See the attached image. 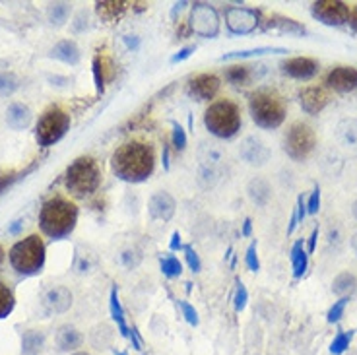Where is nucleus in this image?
<instances>
[{"instance_id": "1a4fd4ad", "label": "nucleus", "mask_w": 357, "mask_h": 355, "mask_svg": "<svg viewBox=\"0 0 357 355\" xmlns=\"http://www.w3.org/2000/svg\"><path fill=\"white\" fill-rule=\"evenodd\" d=\"M191 29L200 37H215L220 34V16L214 6L196 2L191 12Z\"/></svg>"}, {"instance_id": "a878e982", "label": "nucleus", "mask_w": 357, "mask_h": 355, "mask_svg": "<svg viewBox=\"0 0 357 355\" xmlns=\"http://www.w3.org/2000/svg\"><path fill=\"white\" fill-rule=\"evenodd\" d=\"M97 16L105 22H117L120 16L127 10V2H117V0H107V2H97L96 4Z\"/></svg>"}, {"instance_id": "7ed1b4c3", "label": "nucleus", "mask_w": 357, "mask_h": 355, "mask_svg": "<svg viewBox=\"0 0 357 355\" xmlns=\"http://www.w3.org/2000/svg\"><path fill=\"white\" fill-rule=\"evenodd\" d=\"M249 111L252 120L261 129H278L286 120V105L282 97L272 90H256L249 97Z\"/></svg>"}, {"instance_id": "ea45409f", "label": "nucleus", "mask_w": 357, "mask_h": 355, "mask_svg": "<svg viewBox=\"0 0 357 355\" xmlns=\"http://www.w3.org/2000/svg\"><path fill=\"white\" fill-rule=\"evenodd\" d=\"M183 250H185V259H187V264H189V268H191L192 272H200V268H202V262H200V257L196 254V250L192 249L191 245H183Z\"/></svg>"}, {"instance_id": "c756f323", "label": "nucleus", "mask_w": 357, "mask_h": 355, "mask_svg": "<svg viewBox=\"0 0 357 355\" xmlns=\"http://www.w3.org/2000/svg\"><path fill=\"white\" fill-rule=\"evenodd\" d=\"M357 289V278L354 274L342 272L334 278L332 291L340 297H349Z\"/></svg>"}, {"instance_id": "ddd939ff", "label": "nucleus", "mask_w": 357, "mask_h": 355, "mask_svg": "<svg viewBox=\"0 0 357 355\" xmlns=\"http://www.w3.org/2000/svg\"><path fill=\"white\" fill-rule=\"evenodd\" d=\"M187 92L196 101H210L220 92V78L214 74H198L189 80Z\"/></svg>"}, {"instance_id": "6ab92c4d", "label": "nucleus", "mask_w": 357, "mask_h": 355, "mask_svg": "<svg viewBox=\"0 0 357 355\" xmlns=\"http://www.w3.org/2000/svg\"><path fill=\"white\" fill-rule=\"evenodd\" d=\"M264 29L266 31H276V34H287V36H305L307 34L305 25L291 20V18L280 16V14L270 16L268 22L264 24Z\"/></svg>"}, {"instance_id": "423d86ee", "label": "nucleus", "mask_w": 357, "mask_h": 355, "mask_svg": "<svg viewBox=\"0 0 357 355\" xmlns=\"http://www.w3.org/2000/svg\"><path fill=\"white\" fill-rule=\"evenodd\" d=\"M204 124L215 138H233L241 129L239 107L229 99H220L206 109Z\"/></svg>"}, {"instance_id": "5701e85b", "label": "nucleus", "mask_w": 357, "mask_h": 355, "mask_svg": "<svg viewBox=\"0 0 357 355\" xmlns=\"http://www.w3.org/2000/svg\"><path fill=\"white\" fill-rule=\"evenodd\" d=\"M57 345H59L60 352L78 350L82 345V334L76 330L74 326H70V324H64L57 332Z\"/></svg>"}, {"instance_id": "5fc2aeb1", "label": "nucleus", "mask_w": 357, "mask_h": 355, "mask_svg": "<svg viewBox=\"0 0 357 355\" xmlns=\"http://www.w3.org/2000/svg\"><path fill=\"white\" fill-rule=\"evenodd\" d=\"M250 233H252V222H250V218H247L245 224H243V231H241V235L250 237Z\"/></svg>"}, {"instance_id": "a18cd8bd", "label": "nucleus", "mask_w": 357, "mask_h": 355, "mask_svg": "<svg viewBox=\"0 0 357 355\" xmlns=\"http://www.w3.org/2000/svg\"><path fill=\"white\" fill-rule=\"evenodd\" d=\"M196 51L194 45H187V47H183L178 53H175L173 57H171V64H177V62H183V60H187L191 57L192 53Z\"/></svg>"}, {"instance_id": "4468645a", "label": "nucleus", "mask_w": 357, "mask_h": 355, "mask_svg": "<svg viewBox=\"0 0 357 355\" xmlns=\"http://www.w3.org/2000/svg\"><path fill=\"white\" fill-rule=\"evenodd\" d=\"M326 86L338 94H349L357 90V68L354 66H336L326 76Z\"/></svg>"}, {"instance_id": "6e6d98bb", "label": "nucleus", "mask_w": 357, "mask_h": 355, "mask_svg": "<svg viewBox=\"0 0 357 355\" xmlns=\"http://www.w3.org/2000/svg\"><path fill=\"white\" fill-rule=\"evenodd\" d=\"M22 225H24V220H16V222H14V225H10V227H8V231H10L12 235H18V233H20V229H22Z\"/></svg>"}, {"instance_id": "8fccbe9b", "label": "nucleus", "mask_w": 357, "mask_h": 355, "mask_svg": "<svg viewBox=\"0 0 357 355\" xmlns=\"http://www.w3.org/2000/svg\"><path fill=\"white\" fill-rule=\"evenodd\" d=\"M169 249H171V250L183 249V241H181V233H178V231H175V233L171 235V241H169Z\"/></svg>"}, {"instance_id": "09e8293b", "label": "nucleus", "mask_w": 357, "mask_h": 355, "mask_svg": "<svg viewBox=\"0 0 357 355\" xmlns=\"http://www.w3.org/2000/svg\"><path fill=\"white\" fill-rule=\"evenodd\" d=\"M317 239H319V227L313 229V233L309 237V243H307V254H313L317 249Z\"/></svg>"}, {"instance_id": "37998d69", "label": "nucleus", "mask_w": 357, "mask_h": 355, "mask_svg": "<svg viewBox=\"0 0 357 355\" xmlns=\"http://www.w3.org/2000/svg\"><path fill=\"white\" fill-rule=\"evenodd\" d=\"M319 210H321V187L315 185V189H313L309 196V202H307V213L315 215V213H319Z\"/></svg>"}, {"instance_id": "c9c22d12", "label": "nucleus", "mask_w": 357, "mask_h": 355, "mask_svg": "<svg viewBox=\"0 0 357 355\" xmlns=\"http://www.w3.org/2000/svg\"><path fill=\"white\" fill-rule=\"evenodd\" d=\"M159 268H161V272H163V276H167V278H178V276L183 274V264H181V261H178L177 257H173V254L161 259V261H159Z\"/></svg>"}, {"instance_id": "58836bf2", "label": "nucleus", "mask_w": 357, "mask_h": 355, "mask_svg": "<svg viewBox=\"0 0 357 355\" xmlns=\"http://www.w3.org/2000/svg\"><path fill=\"white\" fill-rule=\"evenodd\" d=\"M247 301H249V291L243 282L237 280V287H235V295H233V305H235V311L241 313L243 308L247 307Z\"/></svg>"}, {"instance_id": "e2e57ef3", "label": "nucleus", "mask_w": 357, "mask_h": 355, "mask_svg": "<svg viewBox=\"0 0 357 355\" xmlns=\"http://www.w3.org/2000/svg\"><path fill=\"white\" fill-rule=\"evenodd\" d=\"M4 254H6V252H4V249H2V245H0V264L4 262Z\"/></svg>"}, {"instance_id": "c03bdc74", "label": "nucleus", "mask_w": 357, "mask_h": 355, "mask_svg": "<svg viewBox=\"0 0 357 355\" xmlns=\"http://www.w3.org/2000/svg\"><path fill=\"white\" fill-rule=\"evenodd\" d=\"M178 307H181L183 315H185V319H187V322H189L191 326H198V313H196V308L192 307L191 303H187V301H178Z\"/></svg>"}, {"instance_id": "f8f14e48", "label": "nucleus", "mask_w": 357, "mask_h": 355, "mask_svg": "<svg viewBox=\"0 0 357 355\" xmlns=\"http://www.w3.org/2000/svg\"><path fill=\"white\" fill-rule=\"evenodd\" d=\"M239 155L243 161H247L249 166L252 167H262L268 163L270 159V148L264 142H261L259 138L254 136H249L245 138L241 146H239Z\"/></svg>"}, {"instance_id": "69168bd1", "label": "nucleus", "mask_w": 357, "mask_h": 355, "mask_svg": "<svg viewBox=\"0 0 357 355\" xmlns=\"http://www.w3.org/2000/svg\"><path fill=\"white\" fill-rule=\"evenodd\" d=\"M119 355H127V354H124V352H122V354H119Z\"/></svg>"}, {"instance_id": "79ce46f5", "label": "nucleus", "mask_w": 357, "mask_h": 355, "mask_svg": "<svg viewBox=\"0 0 357 355\" xmlns=\"http://www.w3.org/2000/svg\"><path fill=\"white\" fill-rule=\"evenodd\" d=\"M245 262H247L250 272H259L261 270V261H259V254H256V241H252L249 245L247 254H245Z\"/></svg>"}, {"instance_id": "72a5a7b5", "label": "nucleus", "mask_w": 357, "mask_h": 355, "mask_svg": "<svg viewBox=\"0 0 357 355\" xmlns=\"http://www.w3.org/2000/svg\"><path fill=\"white\" fill-rule=\"evenodd\" d=\"M20 88V80L14 72H0V97H10Z\"/></svg>"}, {"instance_id": "dca6fc26", "label": "nucleus", "mask_w": 357, "mask_h": 355, "mask_svg": "<svg viewBox=\"0 0 357 355\" xmlns=\"http://www.w3.org/2000/svg\"><path fill=\"white\" fill-rule=\"evenodd\" d=\"M282 70L295 80H310L319 72V62L309 57H295L282 62Z\"/></svg>"}, {"instance_id": "f257e3e1", "label": "nucleus", "mask_w": 357, "mask_h": 355, "mask_svg": "<svg viewBox=\"0 0 357 355\" xmlns=\"http://www.w3.org/2000/svg\"><path fill=\"white\" fill-rule=\"evenodd\" d=\"M113 173L127 183H144L154 173L155 152L146 142H127L111 157Z\"/></svg>"}, {"instance_id": "7c9ffc66", "label": "nucleus", "mask_w": 357, "mask_h": 355, "mask_svg": "<svg viewBox=\"0 0 357 355\" xmlns=\"http://www.w3.org/2000/svg\"><path fill=\"white\" fill-rule=\"evenodd\" d=\"M70 12H72L70 2H53V4H49L47 18L53 25H62L66 20H68Z\"/></svg>"}, {"instance_id": "13d9d810", "label": "nucleus", "mask_w": 357, "mask_h": 355, "mask_svg": "<svg viewBox=\"0 0 357 355\" xmlns=\"http://www.w3.org/2000/svg\"><path fill=\"white\" fill-rule=\"evenodd\" d=\"M169 146H163V169L169 171Z\"/></svg>"}, {"instance_id": "2eb2a0df", "label": "nucleus", "mask_w": 357, "mask_h": 355, "mask_svg": "<svg viewBox=\"0 0 357 355\" xmlns=\"http://www.w3.org/2000/svg\"><path fill=\"white\" fill-rule=\"evenodd\" d=\"M299 103H301V109L307 113V115H319L322 113L326 105L330 103V97L328 94L319 88V86H309V88H305V90H301V94H299Z\"/></svg>"}, {"instance_id": "f03ea898", "label": "nucleus", "mask_w": 357, "mask_h": 355, "mask_svg": "<svg viewBox=\"0 0 357 355\" xmlns=\"http://www.w3.org/2000/svg\"><path fill=\"white\" fill-rule=\"evenodd\" d=\"M78 222V206L62 196L43 202L39 212V227L51 239H64L74 231Z\"/></svg>"}, {"instance_id": "20e7f679", "label": "nucleus", "mask_w": 357, "mask_h": 355, "mask_svg": "<svg viewBox=\"0 0 357 355\" xmlns=\"http://www.w3.org/2000/svg\"><path fill=\"white\" fill-rule=\"evenodd\" d=\"M10 266L20 276L41 274L45 266V243L39 235H29L18 241L10 249Z\"/></svg>"}, {"instance_id": "c85d7f7f", "label": "nucleus", "mask_w": 357, "mask_h": 355, "mask_svg": "<svg viewBox=\"0 0 357 355\" xmlns=\"http://www.w3.org/2000/svg\"><path fill=\"white\" fill-rule=\"evenodd\" d=\"M282 53H289L284 47H256L247 49V51H235V53H226L222 60L231 59H252V57H262V55H282Z\"/></svg>"}, {"instance_id": "bb28decb", "label": "nucleus", "mask_w": 357, "mask_h": 355, "mask_svg": "<svg viewBox=\"0 0 357 355\" xmlns=\"http://www.w3.org/2000/svg\"><path fill=\"white\" fill-rule=\"evenodd\" d=\"M289 261H291V266H293V276H295V280L303 278V274H305L307 266H309V254H307V250L303 249V241H298V243L291 247Z\"/></svg>"}, {"instance_id": "a211bd4d", "label": "nucleus", "mask_w": 357, "mask_h": 355, "mask_svg": "<svg viewBox=\"0 0 357 355\" xmlns=\"http://www.w3.org/2000/svg\"><path fill=\"white\" fill-rule=\"evenodd\" d=\"M43 303L47 307L49 313H66L72 307V293L68 287L64 285H57V287H51L45 297H43Z\"/></svg>"}, {"instance_id": "f704fd0d", "label": "nucleus", "mask_w": 357, "mask_h": 355, "mask_svg": "<svg viewBox=\"0 0 357 355\" xmlns=\"http://www.w3.org/2000/svg\"><path fill=\"white\" fill-rule=\"evenodd\" d=\"M354 334L356 330H345V332H338L336 338L330 343V354L332 355H342L345 354V350L349 347V343L354 340Z\"/></svg>"}, {"instance_id": "4c0bfd02", "label": "nucleus", "mask_w": 357, "mask_h": 355, "mask_svg": "<svg viewBox=\"0 0 357 355\" xmlns=\"http://www.w3.org/2000/svg\"><path fill=\"white\" fill-rule=\"evenodd\" d=\"M173 124V134H171V142H173V146H175V150L177 152H183L185 148H187V132H185V129L178 124V122H171Z\"/></svg>"}, {"instance_id": "0eeeda50", "label": "nucleus", "mask_w": 357, "mask_h": 355, "mask_svg": "<svg viewBox=\"0 0 357 355\" xmlns=\"http://www.w3.org/2000/svg\"><path fill=\"white\" fill-rule=\"evenodd\" d=\"M70 129V117L64 109L53 105L39 117L36 127V138L39 146L49 148L53 144L64 138V134Z\"/></svg>"}, {"instance_id": "e433bc0d", "label": "nucleus", "mask_w": 357, "mask_h": 355, "mask_svg": "<svg viewBox=\"0 0 357 355\" xmlns=\"http://www.w3.org/2000/svg\"><path fill=\"white\" fill-rule=\"evenodd\" d=\"M349 303V297H340L336 303H334L330 311H328V315H326V320L334 324V322H338V320L344 317V311H345V305Z\"/></svg>"}, {"instance_id": "de8ad7c7", "label": "nucleus", "mask_w": 357, "mask_h": 355, "mask_svg": "<svg viewBox=\"0 0 357 355\" xmlns=\"http://www.w3.org/2000/svg\"><path fill=\"white\" fill-rule=\"evenodd\" d=\"M85 27H88V16H85V12H80L76 16V22L72 24V29H74L76 34H80Z\"/></svg>"}, {"instance_id": "473e14b6", "label": "nucleus", "mask_w": 357, "mask_h": 355, "mask_svg": "<svg viewBox=\"0 0 357 355\" xmlns=\"http://www.w3.org/2000/svg\"><path fill=\"white\" fill-rule=\"evenodd\" d=\"M14 305H16V299H14L12 289L4 282H0V320L6 319L12 313Z\"/></svg>"}, {"instance_id": "f3484780", "label": "nucleus", "mask_w": 357, "mask_h": 355, "mask_svg": "<svg viewBox=\"0 0 357 355\" xmlns=\"http://www.w3.org/2000/svg\"><path fill=\"white\" fill-rule=\"evenodd\" d=\"M175 198L166 192V190H159L155 192L154 196L150 198V204H148V212H150V218L152 220H159V222H169L175 213Z\"/></svg>"}, {"instance_id": "864d4df0", "label": "nucleus", "mask_w": 357, "mask_h": 355, "mask_svg": "<svg viewBox=\"0 0 357 355\" xmlns=\"http://www.w3.org/2000/svg\"><path fill=\"white\" fill-rule=\"evenodd\" d=\"M299 225V220H298V213H295V210H293V213H291V220H289V227H287V235H291L293 231H295V227Z\"/></svg>"}, {"instance_id": "3c124183", "label": "nucleus", "mask_w": 357, "mask_h": 355, "mask_svg": "<svg viewBox=\"0 0 357 355\" xmlns=\"http://www.w3.org/2000/svg\"><path fill=\"white\" fill-rule=\"evenodd\" d=\"M132 334L129 336L132 340V345L136 347V350H142V340H140V336H138V330H136V326H132Z\"/></svg>"}, {"instance_id": "bf43d9fd", "label": "nucleus", "mask_w": 357, "mask_h": 355, "mask_svg": "<svg viewBox=\"0 0 357 355\" xmlns=\"http://www.w3.org/2000/svg\"><path fill=\"white\" fill-rule=\"evenodd\" d=\"M349 24H352V27L357 31V6L349 12Z\"/></svg>"}, {"instance_id": "4d7b16f0", "label": "nucleus", "mask_w": 357, "mask_h": 355, "mask_svg": "<svg viewBox=\"0 0 357 355\" xmlns=\"http://www.w3.org/2000/svg\"><path fill=\"white\" fill-rule=\"evenodd\" d=\"M187 4H189V2H177V4L173 6V10H171V18L175 20V18H177V14L181 12V10H183V8L187 6Z\"/></svg>"}, {"instance_id": "b1692460", "label": "nucleus", "mask_w": 357, "mask_h": 355, "mask_svg": "<svg viewBox=\"0 0 357 355\" xmlns=\"http://www.w3.org/2000/svg\"><path fill=\"white\" fill-rule=\"evenodd\" d=\"M336 138L345 148H357V118H345L336 127Z\"/></svg>"}, {"instance_id": "052dcab7", "label": "nucleus", "mask_w": 357, "mask_h": 355, "mask_svg": "<svg viewBox=\"0 0 357 355\" xmlns=\"http://www.w3.org/2000/svg\"><path fill=\"white\" fill-rule=\"evenodd\" d=\"M352 249H354V252H356L357 257V233L354 235V239H352Z\"/></svg>"}, {"instance_id": "9b49d317", "label": "nucleus", "mask_w": 357, "mask_h": 355, "mask_svg": "<svg viewBox=\"0 0 357 355\" xmlns=\"http://www.w3.org/2000/svg\"><path fill=\"white\" fill-rule=\"evenodd\" d=\"M226 24L235 36H249L261 25V12L250 8H227Z\"/></svg>"}, {"instance_id": "39448f33", "label": "nucleus", "mask_w": 357, "mask_h": 355, "mask_svg": "<svg viewBox=\"0 0 357 355\" xmlns=\"http://www.w3.org/2000/svg\"><path fill=\"white\" fill-rule=\"evenodd\" d=\"M64 185L74 196L85 198L94 194L101 185V169L94 157H78L74 159L64 175Z\"/></svg>"}, {"instance_id": "603ef678", "label": "nucleus", "mask_w": 357, "mask_h": 355, "mask_svg": "<svg viewBox=\"0 0 357 355\" xmlns=\"http://www.w3.org/2000/svg\"><path fill=\"white\" fill-rule=\"evenodd\" d=\"M124 43H127V47L132 49V51H136V49L140 47V39L134 36H124Z\"/></svg>"}, {"instance_id": "aec40b11", "label": "nucleus", "mask_w": 357, "mask_h": 355, "mask_svg": "<svg viewBox=\"0 0 357 355\" xmlns=\"http://www.w3.org/2000/svg\"><path fill=\"white\" fill-rule=\"evenodd\" d=\"M31 109L24 103H12L6 109V124L14 131H24L31 124Z\"/></svg>"}, {"instance_id": "6e6552de", "label": "nucleus", "mask_w": 357, "mask_h": 355, "mask_svg": "<svg viewBox=\"0 0 357 355\" xmlns=\"http://www.w3.org/2000/svg\"><path fill=\"white\" fill-rule=\"evenodd\" d=\"M317 146V136L315 131L305 122H293L286 132L284 138V150L293 161H303L307 159Z\"/></svg>"}, {"instance_id": "49530a36", "label": "nucleus", "mask_w": 357, "mask_h": 355, "mask_svg": "<svg viewBox=\"0 0 357 355\" xmlns=\"http://www.w3.org/2000/svg\"><path fill=\"white\" fill-rule=\"evenodd\" d=\"M295 213H298L299 224H303V222H305V218L309 215V213H307V202H305V198H303V196H299V198H298Z\"/></svg>"}, {"instance_id": "412c9836", "label": "nucleus", "mask_w": 357, "mask_h": 355, "mask_svg": "<svg viewBox=\"0 0 357 355\" xmlns=\"http://www.w3.org/2000/svg\"><path fill=\"white\" fill-rule=\"evenodd\" d=\"M51 57L64 62V64H72L74 66V64L80 62V49L70 39H62V41H59L55 47L51 49Z\"/></svg>"}, {"instance_id": "cd10ccee", "label": "nucleus", "mask_w": 357, "mask_h": 355, "mask_svg": "<svg viewBox=\"0 0 357 355\" xmlns=\"http://www.w3.org/2000/svg\"><path fill=\"white\" fill-rule=\"evenodd\" d=\"M45 345V334L41 330H25L22 336V352L24 355H39Z\"/></svg>"}, {"instance_id": "a19ab883", "label": "nucleus", "mask_w": 357, "mask_h": 355, "mask_svg": "<svg viewBox=\"0 0 357 355\" xmlns=\"http://www.w3.org/2000/svg\"><path fill=\"white\" fill-rule=\"evenodd\" d=\"M92 68H94V80H96V88L99 94L105 92V76H103V70H101V60H99V55L94 57V62H92Z\"/></svg>"}, {"instance_id": "4be33fe9", "label": "nucleus", "mask_w": 357, "mask_h": 355, "mask_svg": "<svg viewBox=\"0 0 357 355\" xmlns=\"http://www.w3.org/2000/svg\"><path fill=\"white\" fill-rule=\"evenodd\" d=\"M247 192H249V198L256 206H266L270 198H272V189H270V183L266 181V179L262 177H256L252 179L249 183V187H247Z\"/></svg>"}, {"instance_id": "9d476101", "label": "nucleus", "mask_w": 357, "mask_h": 355, "mask_svg": "<svg viewBox=\"0 0 357 355\" xmlns=\"http://www.w3.org/2000/svg\"><path fill=\"white\" fill-rule=\"evenodd\" d=\"M313 16L324 25H344L349 22V6L342 0H319L310 8Z\"/></svg>"}, {"instance_id": "680f3d73", "label": "nucleus", "mask_w": 357, "mask_h": 355, "mask_svg": "<svg viewBox=\"0 0 357 355\" xmlns=\"http://www.w3.org/2000/svg\"><path fill=\"white\" fill-rule=\"evenodd\" d=\"M352 213H354V218L357 220V200L354 202V206H352Z\"/></svg>"}, {"instance_id": "393cba45", "label": "nucleus", "mask_w": 357, "mask_h": 355, "mask_svg": "<svg viewBox=\"0 0 357 355\" xmlns=\"http://www.w3.org/2000/svg\"><path fill=\"white\" fill-rule=\"evenodd\" d=\"M109 307H111V317H113V320H115L117 326H119V332L124 338H129V336H131V328L127 326V320H124V311H122V305H120L119 301V289H117V285L111 289Z\"/></svg>"}, {"instance_id": "0e129e2a", "label": "nucleus", "mask_w": 357, "mask_h": 355, "mask_svg": "<svg viewBox=\"0 0 357 355\" xmlns=\"http://www.w3.org/2000/svg\"><path fill=\"white\" fill-rule=\"evenodd\" d=\"M72 355H90V354H85V352H76V354H72Z\"/></svg>"}, {"instance_id": "2f4dec72", "label": "nucleus", "mask_w": 357, "mask_h": 355, "mask_svg": "<svg viewBox=\"0 0 357 355\" xmlns=\"http://www.w3.org/2000/svg\"><path fill=\"white\" fill-rule=\"evenodd\" d=\"M252 66H231V68H227L226 70V80L229 83H233V86H245L247 82L252 80V70H250Z\"/></svg>"}]
</instances>
